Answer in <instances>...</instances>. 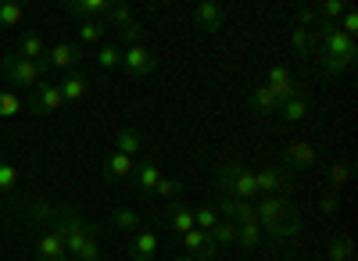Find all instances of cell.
Masks as SVG:
<instances>
[{
	"label": "cell",
	"mask_w": 358,
	"mask_h": 261,
	"mask_svg": "<svg viewBox=\"0 0 358 261\" xmlns=\"http://www.w3.org/2000/svg\"><path fill=\"white\" fill-rule=\"evenodd\" d=\"M255 190L258 197H287L290 193V172L283 165H265L255 172Z\"/></svg>",
	"instance_id": "cell-6"
},
{
	"label": "cell",
	"mask_w": 358,
	"mask_h": 261,
	"mask_svg": "<svg viewBox=\"0 0 358 261\" xmlns=\"http://www.w3.org/2000/svg\"><path fill=\"white\" fill-rule=\"evenodd\" d=\"M155 193H158V197H165V200H176L179 193H183V183H179V179H165V176H162V179H158V186H155Z\"/></svg>",
	"instance_id": "cell-39"
},
{
	"label": "cell",
	"mask_w": 358,
	"mask_h": 261,
	"mask_svg": "<svg viewBox=\"0 0 358 261\" xmlns=\"http://www.w3.org/2000/svg\"><path fill=\"white\" fill-rule=\"evenodd\" d=\"M176 261H194V258H187V254H183V258H176Z\"/></svg>",
	"instance_id": "cell-43"
},
{
	"label": "cell",
	"mask_w": 358,
	"mask_h": 261,
	"mask_svg": "<svg viewBox=\"0 0 358 261\" xmlns=\"http://www.w3.org/2000/svg\"><path fill=\"white\" fill-rule=\"evenodd\" d=\"M158 247H162V237L155 233V229H140L126 254H129V261H155Z\"/></svg>",
	"instance_id": "cell-16"
},
{
	"label": "cell",
	"mask_w": 358,
	"mask_h": 261,
	"mask_svg": "<svg viewBox=\"0 0 358 261\" xmlns=\"http://www.w3.org/2000/svg\"><path fill=\"white\" fill-rule=\"evenodd\" d=\"M0 72H4V79H8V82H15V86H22V90L33 94L36 86L43 82V75H47L50 68H47L43 61H29V57L8 54L4 61H0Z\"/></svg>",
	"instance_id": "cell-4"
},
{
	"label": "cell",
	"mask_w": 358,
	"mask_h": 261,
	"mask_svg": "<svg viewBox=\"0 0 358 261\" xmlns=\"http://www.w3.org/2000/svg\"><path fill=\"white\" fill-rule=\"evenodd\" d=\"M337 29H341V33L348 36V40H355V33H358V11H344L341 18H337Z\"/></svg>",
	"instance_id": "cell-40"
},
{
	"label": "cell",
	"mask_w": 358,
	"mask_h": 261,
	"mask_svg": "<svg viewBox=\"0 0 358 261\" xmlns=\"http://www.w3.org/2000/svg\"><path fill=\"white\" fill-rule=\"evenodd\" d=\"M0 208H4V193H0Z\"/></svg>",
	"instance_id": "cell-44"
},
{
	"label": "cell",
	"mask_w": 358,
	"mask_h": 261,
	"mask_svg": "<svg viewBox=\"0 0 358 261\" xmlns=\"http://www.w3.org/2000/svg\"><path fill=\"white\" fill-rule=\"evenodd\" d=\"M219 222H222V218H219V211H215L212 204H204V208L194 211V229H204V233H212Z\"/></svg>",
	"instance_id": "cell-34"
},
{
	"label": "cell",
	"mask_w": 358,
	"mask_h": 261,
	"mask_svg": "<svg viewBox=\"0 0 358 261\" xmlns=\"http://www.w3.org/2000/svg\"><path fill=\"white\" fill-rule=\"evenodd\" d=\"M255 222L268 240H297L301 237V211L287 197H258L255 200Z\"/></svg>",
	"instance_id": "cell-2"
},
{
	"label": "cell",
	"mask_w": 358,
	"mask_h": 261,
	"mask_svg": "<svg viewBox=\"0 0 358 261\" xmlns=\"http://www.w3.org/2000/svg\"><path fill=\"white\" fill-rule=\"evenodd\" d=\"M18 179H22L18 165H11V161H0V193H11V190L18 186Z\"/></svg>",
	"instance_id": "cell-36"
},
{
	"label": "cell",
	"mask_w": 358,
	"mask_h": 261,
	"mask_svg": "<svg viewBox=\"0 0 358 261\" xmlns=\"http://www.w3.org/2000/svg\"><path fill=\"white\" fill-rule=\"evenodd\" d=\"M83 61V47L72 43V40H62V43H54L43 57V65L54 68V72H76V65Z\"/></svg>",
	"instance_id": "cell-9"
},
{
	"label": "cell",
	"mask_w": 358,
	"mask_h": 261,
	"mask_svg": "<svg viewBox=\"0 0 358 261\" xmlns=\"http://www.w3.org/2000/svg\"><path fill=\"white\" fill-rule=\"evenodd\" d=\"M319 211H322V215H334V211H337V193H334V190L319 197Z\"/></svg>",
	"instance_id": "cell-42"
},
{
	"label": "cell",
	"mask_w": 358,
	"mask_h": 261,
	"mask_svg": "<svg viewBox=\"0 0 358 261\" xmlns=\"http://www.w3.org/2000/svg\"><path fill=\"white\" fill-rule=\"evenodd\" d=\"M308 25H319V8H315V4H308V8L297 11V29H308Z\"/></svg>",
	"instance_id": "cell-41"
},
{
	"label": "cell",
	"mask_w": 358,
	"mask_h": 261,
	"mask_svg": "<svg viewBox=\"0 0 358 261\" xmlns=\"http://www.w3.org/2000/svg\"><path fill=\"white\" fill-rule=\"evenodd\" d=\"M351 65L355 61H348V57H334V54H322L319 50V75L322 79H337V75L351 72Z\"/></svg>",
	"instance_id": "cell-27"
},
{
	"label": "cell",
	"mask_w": 358,
	"mask_h": 261,
	"mask_svg": "<svg viewBox=\"0 0 358 261\" xmlns=\"http://www.w3.org/2000/svg\"><path fill=\"white\" fill-rule=\"evenodd\" d=\"M22 18H25V8L18 4V0H0V29L18 25Z\"/></svg>",
	"instance_id": "cell-33"
},
{
	"label": "cell",
	"mask_w": 358,
	"mask_h": 261,
	"mask_svg": "<svg viewBox=\"0 0 358 261\" xmlns=\"http://www.w3.org/2000/svg\"><path fill=\"white\" fill-rule=\"evenodd\" d=\"M111 140H115V151H118V154H126V158H133V161H136V154L143 151V136H140L136 129H129V126L115 129Z\"/></svg>",
	"instance_id": "cell-23"
},
{
	"label": "cell",
	"mask_w": 358,
	"mask_h": 261,
	"mask_svg": "<svg viewBox=\"0 0 358 261\" xmlns=\"http://www.w3.org/2000/svg\"><path fill=\"white\" fill-rule=\"evenodd\" d=\"M122 72L129 79H151L158 72V54L143 43H133V47H122Z\"/></svg>",
	"instance_id": "cell-5"
},
{
	"label": "cell",
	"mask_w": 358,
	"mask_h": 261,
	"mask_svg": "<svg viewBox=\"0 0 358 261\" xmlns=\"http://www.w3.org/2000/svg\"><path fill=\"white\" fill-rule=\"evenodd\" d=\"M36 261H72L69 251H65L62 233H57L54 225H47L40 233V240H36Z\"/></svg>",
	"instance_id": "cell-12"
},
{
	"label": "cell",
	"mask_w": 358,
	"mask_h": 261,
	"mask_svg": "<svg viewBox=\"0 0 358 261\" xmlns=\"http://www.w3.org/2000/svg\"><path fill=\"white\" fill-rule=\"evenodd\" d=\"M265 86L276 94V100H280V104H287V100H294V97H301V82H297V79H294V72H287L283 65H273V68H268Z\"/></svg>",
	"instance_id": "cell-10"
},
{
	"label": "cell",
	"mask_w": 358,
	"mask_h": 261,
	"mask_svg": "<svg viewBox=\"0 0 358 261\" xmlns=\"http://www.w3.org/2000/svg\"><path fill=\"white\" fill-rule=\"evenodd\" d=\"M351 261H355V258H351Z\"/></svg>",
	"instance_id": "cell-45"
},
{
	"label": "cell",
	"mask_w": 358,
	"mask_h": 261,
	"mask_svg": "<svg viewBox=\"0 0 358 261\" xmlns=\"http://www.w3.org/2000/svg\"><path fill=\"white\" fill-rule=\"evenodd\" d=\"M133 172H136V161H133V158H126V154L111 151V154L104 158L101 176H104L108 183H133Z\"/></svg>",
	"instance_id": "cell-14"
},
{
	"label": "cell",
	"mask_w": 358,
	"mask_h": 261,
	"mask_svg": "<svg viewBox=\"0 0 358 261\" xmlns=\"http://www.w3.org/2000/svg\"><path fill=\"white\" fill-rule=\"evenodd\" d=\"M179 244H183L187 258H194V261H212L215 258V244H212V237H208L204 229H190V233L179 237Z\"/></svg>",
	"instance_id": "cell-13"
},
{
	"label": "cell",
	"mask_w": 358,
	"mask_h": 261,
	"mask_svg": "<svg viewBox=\"0 0 358 261\" xmlns=\"http://www.w3.org/2000/svg\"><path fill=\"white\" fill-rule=\"evenodd\" d=\"M290 50H294V57H301V61H308V54L315 50V43H312V33H308V29H294V33H290Z\"/></svg>",
	"instance_id": "cell-30"
},
{
	"label": "cell",
	"mask_w": 358,
	"mask_h": 261,
	"mask_svg": "<svg viewBox=\"0 0 358 261\" xmlns=\"http://www.w3.org/2000/svg\"><path fill=\"white\" fill-rule=\"evenodd\" d=\"M104 36H108V18L83 22V25H79V43H83V47H97V43H104Z\"/></svg>",
	"instance_id": "cell-26"
},
{
	"label": "cell",
	"mask_w": 358,
	"mask_h": 261,
	"mask_svg": "<svg viewBox=\"0 0 358 261\" xmlns=\"http://www.w3.org/2000/svg\"><path fill=\"white\" fill-rule=\"evenodd\" d=\"M348 179H351V158H341V161L330 168V183H334V193H337V190H344V186H348Z\"/></svg>",
	"instance_id": "cell-37"
},
{
	"label": "cell",
	"mask_w": 358,
	"mask_h": 261,
	"mask_svg": "<svg viewBox=\"0 0 358 261\" xmlns=\"http://www.w3.org/2000/svg\"><path fill=\"white\" fill-rule=\"evenodd\" d=\"M111 222L118 225V229H126V233H140V229H143V218L133 211V208H118V211H111Z\"/></svg>",
	"instance_id": "cell-29"
},
{
	"label": "cell",
	"mask_w": 358,
	"mask_h": 261,
	"mask_svg": "<svg viewBox=\"0 0 358 261\" xmlns=\"http://www.w3.org/2000/svg\"><path fill=\"white\" fill-rule=\"evenodd\" d=\"M47 50H50V43L36 33V29H29V33H22V40H18V57H29V61H43L47 57Z\"/></svg>",
	"instance_id": "cell-20"
},
{
	"label": "cell",
	"mask_w": 358,
	"mask_h": 261,
	"mask_svg": "<svg viewBox=\"0 0 358 261\" xmlns=\"http://www.w3.org/2000/svg\"><path fill=\"white\" fill-rule=\"evenodd\" d=\"M57 107H65V97H62V90H57V82L50 79H43L33 94H29V100H25V111L29 114H36V119H43V114H50V111H57Z\"/></svg>",
	"instance_id": "cell-7"
},
{
	"label": "cell",
	"mask_w": 358,
	"mask_h": 261,
	"mask_svg": "<svg viewBox=\"0 0 358 261\" xmlns=\"http://www.w3.org/2000/svg\"><path fill=\"white\" fill-rule=\"evenodd\" d=\"M215 193L219 197H233V200H255L258 190H255V172L241 161H222L219 176H215Z\"/></svg>",
	"instance_id": "cell-3"
},
{
	"label": "cell",
	"mask_w": 358,
	"mask_h": 261,
	"mask_svg": "<svg viewBox=\"0 0 358 261\" xmlns=\"http://www.w3.org/2000/svg\"><path fill=\"white\" fill-rule=\"evenodd\" d=\"M222 22H226V11L219 0H201L194 8V25H201L204 33H222Z\"/></svg>",
	"instance_id": "cell-15"
},
{
	"label": "cell",
	"mask_w": 358,
	"mask_h": 261,
	"mask_svg": "<svg viewBox=\"0 0 358 261\" xmlns=\"http://www.w3.org/2000/svg\"><path fill=\"white\" fill-rule=\"evenodd\" d=\"M315 158H319V151H315V143H308V140L290 143V147L280 154V161H283L287 172H308L315 165Z\"/></svg>",
	"instance_id": "cell-11"
},
{
	"label": "cell",
	"mask_w": 358,
	"mask_h": 261,
	"mask_svg": "<svg viewBox=\"0 0 358 261\" xmlns=\"http://www.w3.org/2000/svg\"><path fill=\"white\" fill-rule=\"evenodd\" d=\"M208 237H212L215 247H233V244H236V225H233V222H219Z\"/></svg>",
	"instance_id": "cell-35"
},
{
	"label": "cell",
	"mask_w": 358,
	"mask_h": 261,
	"mask_svg": "<svg viewBox=\"0 0 358 261\" xmlns=\"http://www.w3.org/2000/svg\"><path fill=\"white\" fill-rule=\"evenodd\" d=\"M57 208H62V204H50V200H33V204H25V208H22V218L47 229V225H54Z\"/></svg>",
	"instance_id": "cell-22"
},
{
	"label": "cell",
	"mask_w": 358,
	"mask_h": 261,
	"mask_svg": "<svg viewBox=\"0 0 358 261\" xmlns=\"http://www.w3.org/2000/svg\"><path fill=\"white\" fill-rule=\"evenodd\" d=\"M158 179H162L158 161H140V165H136V172H133V186H136L140 193H155Z\"/></svg>",
	"instance_id": "cell-24"
},
{
	"label": "cell",
	"mask_w": 358,
	"mask_h": 261,
	"mask_svg": "<svg viewBox=\"0 0 358 261\" xmlns=\"http://www.w3.org/2000/svg\"><path fill=\"white\" fill-rule=\"evenodd\" d=\"M355 258V247L348 237H334L330 240V261H351Z\"/></svg>",
	"instance_id": "cell-38"
},
{
	"label": "cell",
	"mask_w": 358,
	"mask_h": 261,
	"mask_svg": "<svg viewBox=\"0 0 358 261\" xmlns=\"http://www.w3.org/2000/svg\"><path fill=\"white\" fill-rule=\"evenodd\" d=\"M165 229H172V233H179V237L190 233V229H194V211L183 208L179 200H172V204L165 208Z\"/></svg>",
	"instance_id": "cell-21"
},
{
	"label": "cell",
	"mask_w": 358,
	"mask_h": 261,
	"mask_svg": "<svg viewBox=\"0 0 358 261\" xmlns=\"http://www.w3.org/2000/svg\"><path fill=\"white\" fill-rule=\"evenodd\" d=\"M265 233H262V225L258 222H244V225H236V244H244V247H262Z\"/></svg>",
	"instance_id": "cell-31"
},
{
	"label": "cell",
	"mask_w": 358,
	"mask_h": 261,
	"mask_svg": "<svg viewBox=\"0 0 358 261\" xmlns=\"http://www.w3.org/2000/svg\"><path fill=\"white\" fill-rule=\"evenodd\" d=\"M248 107H251V114H255V119H265V114L280 111V100H276V94L268 90L265 82H258L255 90H251V97H248Z\"/></svg>",
	"instance_id": "cell-17"
},
{
	"label": "cell",
	"mask_w": 358,
	"mask_h": 261,
	"mask_svg": "<svg viewBox=\"0 0 358 261\" xmlns=\"http://www.w3.org/2000/svg\"><path fill=\"white\" fill-rule=\"evenodd\" d=\"M97 65H101L104 72H122V47L101 43V47H97Z\"/></svg>",
	"instance_id": "cell-28"
},
{
	"label": "cell",
	"mask_w": 358,
	"mask_h": 261,
	"mask_svg": "<svg viewBox=\"0 0 358 261\" xmlns=\"http://www.w3.org/2000/svg\"><path fill=\"white\" fill-rule=\"evenodd\" d=\"M308 114H312V100H308L305 94H301V97H294V100H287V104H280V119H283L287 126L308 119Z\"/></svg>",
	"instance_id": "cell-25"
},
{
	"label": "cell",
	"mask_w": 358,
	"mask_h": 261,
	"mask_svg": "<svg viewBox=\"0 0 358 261\" xmlns=\"http://www.w3.org/2000/svg\"><path fill=\"white\" fill-rule=\"evenodd\" d=\"M54 229L62 233L65 251H69L72 261H101V225L83 218L76 208H69V204L57 208Z\"/></svg>",
	"instance_id": "cell-1"
},
{
	"label": "cell",
	"mask_w": 358,
	"mask_h": 261,
	"mask_svg": "<svg viewBox=\"0 0 358 261\" xmlns=\"http://www.w3.org/2000/svg\"><path fill=\"white\" fill-rule=\"evenodd\" d=\"M22 111H25V100L15 90H0V119H15Z\"/></svg>",
	"instance_id": "cell-32"
},
{
	"label": "cell",
	"mask_w": 358,
	"mask_h": 261,
	"mask_svg": "<svg viewBox=\"0 0 358 261\" xmlns=\"http://www.w3.org/2000/svg\"><path fill=\"white\" fill-rule=\"evenodd\" d=\"M108 25H115L118 33H122V43H126V47L143 43V25L136 22V15H133L129 4H111V11H108Z\"/></svg>",
	"instance_id": "cell-8"
},
{
	"label": "cell",
	"mask_w": 358,
	"mask_h": 261,
	"mask_svg": "<svg viewBox=\"0 0 358 261\" xmlns=\"http://www.w3.org/2000/svg\"><path fill=\"white\" fill-rule=\"evenodd\" d=\"M65 11L76 15V18H86V22H97V18H108L111 4L108 0H69Z\"/></svg>",
	"instance_id": "cell-19"
},
{
	"label": "cell",
	"mask_w": 358,
	"mask_h": 261,
	"mask_svg": "<svg viewBox=\"0 0 358 261\" xmlns=\"http://www.w3.org/2000/svg\"><path fill=\"white\" fill-rule=\"evenodd\" d=\"M57 82V90H62V97H65V104H79L83 97H86V79H83V72L76 68V72H65V75H57L54 79Z\"/></svg>",
	"instance_id": "cell-18"
}]
</instances>
